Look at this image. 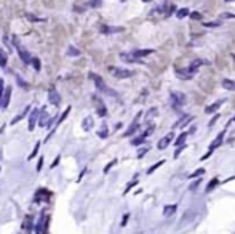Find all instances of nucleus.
<instances>
[{
    "mask_svg": "<svg viewBox=\"0 0 235 234\" xmlns=\"http://www.w3.org/2000/svg\"><path fill=\"white\" fill-rule=\"evenodd\" d=\"M11 43H13V46L16 48L18 55H19L21 61H23V63H26V64H29V63H31V60H32V56H31V53L27 51V50L24 48V46L21 45V42L18 40V37H13V39H11Z\"/></svg>",
    "mask_w": 235,
    "mask_h": 234,
    "instance_id": "1",
    "label": "nucleus"
},
{
    "mask_svg": "<svg viewBox=\"0 0 235 234\" xmlns=\"http://www.w3.org/2000/svg\"><path fill=\"white\" fill-rule=\"evenodd\" d=\"M90 79H93V82H95V85H96V88H98L99 91L106 93V95H110V96H115V91L112 90V88H109L106 83H104V80H102V79L98 76V74L90 72Z\"/></svg>",
    "mask_w": 235,
    "mask_h": 234,
    "instance_id": "2",
    "label": "nucleus"
},
{
    "mask_svg": "<svg viewBox=\"0 0 235 234\" xmlns=\"http://www.w3.org/2000/svg\"><path fill=\"white\" fill-rule=\"evenodd\" d=\"M110 72L114 74V77H117V79H128V77L133 76V71L125 69V68H112Z\"/></svg>",
    "mask_w": 235,
    "mask_h": 234,
    "instance_id": "3",
    "label": "nucleus"
},
{
    "mask_svg": "<svg viewBox=\"0 0 235 234\" xmlns=\"http://www.w3.org/2000/svg\"><path fill=\"white\" fill-rule=\"evenodd\" d=\"M171 101H173V108H181L186 103V95L181 91H171Z\"/></svg>",
    "mask_w": 235,
    "mask_h": 234,
    "instance_id": "4",
    "label": "nucleus"
},
{
    "mask_svg": "<svg viewBox=\"0 0 235 234\" xmlns=\"http://www.w3.org/2000/svg\"><path fill=\"white\" fill-rule=\"evenodd\" d=\"M11 91H13V88H11V87H5L3 95H2V99H0V106H2L3 109H6V108H8V104H10Z\"/></svg>",
    "mask_w": 235,
    "mask_h": 234,
    "instance_id": "5",
    "label": "nucleus"
},
{
    "mask_svg": "<svg viewBox=\"0 0 235 234\" xmlns=\"http://www.w3.org/2000/svg\"><path fill=\"white\" fill-rule=\"evenodd\" d=\"M48 101L51 103L53 106H59V104H61V96H59V93L56 91V90H50V91H48Z\"/></svg>",
    "mask_w": 235,
    "mask_h": 234,
    "instance_id": "6",
    "label": "nucleus"
},
{
    "mask_svg": "<svg viewBox=\"0 0 235 234\" xmlns=\"http://www.w3.org/2000/svg\"><path fill=\"white\" fill-rule=\"evenodd\" d=\"M39 109H32L31 111V116H29V132H32V130L35 128V124L37 120H39Z\"/></svg>",
    "mask_w": 235,
    "mask_h": 234,
    "instance_id": "7",
    "label": "nucleus"
},
{
    "mask_svg": "<svg viewBox=\"0 0 235 234\" xmlns=\"http://www.w3.org/2000/svg\"><path fill=\"white\" fill-rule=\"evenodd\" d=\"M173 136H174V133H173V132H171V133H168L166 136H163V138L160 139V141H158L157 148H158V149H166L168 146H170V143H171Z\"/></svg>",
    "mask_w": 235,
    "mask_h": 234,
    "instance_id": "8",
    "label": "nucleus"
},
{
    "mask_svg": "<svg viewBox=\"0 0 235 234\" xmlns=\"http://www.w3.org/2000/svg\"><path fill=\"white\" fill-rule=\"evenodd\" d=\"M29 112H31V106H26V108H24V109L19 112V114H18V116H16V117L11 120V125H15V124H18V122H21V120H23V119H24L27 114H29Z\"/></svg>",
    "mask_w": 235,
    "mask_h": 234,
    "instance_id": "9",
    "label": "nucleus"
},
{
    "mask_svg": "<svg viewBox=\"0 0 235 234\" xmlns=\"http://www.w3.org/2000/svg\"><path fill=\"white\" fill-rule=\"evenodd\" d=\"M224 103V99H219V101H216V103H213V104H210V106H206L205 108V112L206 114H213V112H216L219 108H221V104Z\"/></svg>",
    "mask_w": 235,
    "mask_h": 234,
    "instance_id": "10",
    "label": "nucleus"
},
{
    "mask_svg": "<svg viewBox=\"0 0 235 234\" xmlns=\"http://www.w3.org/2000/svg\"><path fill=\"white\" fill-rule=\"evenodd\" d=\"M224 135H225V130H222V132L216 136V139L211 143V146H210V151H214L216 148H219L221 146V143H222V138H224Z\"/></svg>",
    "mask_w": 235,
    "mask_h": 234,
    "instance_id": "11",
    "label": "nucleus"
},
{
    "mask_svg": "<svg viewBox=\"0 0 235 234\" xmlns=\"http://www.w3.org/2000/svg\"><path fill=\"white\" fill-rule=\"evenodd\" d=\"M154 51L155 50H152V48H146V50H135L131 55H133L135 58H144V56H147V55H152Z\"/></svg>",
    "mask_w": 235,
    "mask_h": 234,
    "instance_id": "12",
    "label": "nucleus"
},
{
    "mask_svg": "<svg viewBox=\"0 0 235 234\" xmlns=\"http://www.w3.org/2000/svg\"><path fill=\"white\" fill-rule=\"evenodd\" d=\"M221 85L229 91H235V80H232V79H224L221 82Z\"/></svg>",
    "mask_w": 235,
    "mask_h": 234,
    "instance_id": "13",
    "label": "nucleus"
},
{
    "mask_svg": "<svg viewBox=\"0 0 235 234\" xmlns=\"http://www.w3.org/2000/svg\"><path fill=\"white\" fill-rule=\"evenodd\" d=\"M123 27H109V26H102L101 27V32L102 34H115V32H122Z\"/></svg>",
    "mask_w": 235,
    "mask_h": 234,
    "instance_id": "14",
    "label": "nucleus"
},
{
    "mask_svg": "<svg viewBox=\"0 0 235 234\" xmlns=\"http://www.w3.org/2000/svg\"><path fill=\"white\" fill-rule=\"evenodd\" d=\"M120 60L125 61V63H139V58H135V56L130 55V53H122V55H120Z\"/></svg>",
    "mask_w": 235,
    "mask_h": 234,
    "instance_id": "15",
    "label": "nucleus"
},
{
    "mask_svg": "<svg viewBox=\"0 0 235 234\" xmlns=\"http://www.w3.org/2000/svg\"><path fill=\"white\" fill-rule=\"evenodd\" d=\"M93 125H95V122H93L91 117H85V119H83L82 127H83V130H85V132H90V130L93 128Z\"/></svg>",
    "mask_w": 235,
    "mask_h": 234,
    "instance_id": "16",
    "label": "nucleus"
},
{
    "mask_svg": "<svg viewBox=\"0 0 235 234\" xmlns=\"http://www.w3.org/2000/svg\"><path fill=\"white\" fill-rule=\"evenodd\" d=\"M96 101H98V106H96V112H98V116H99V117H106V114H107L106 106L102 104V103H101L99 99H96Z\"/></svg>",
    "mask_w": 235,
    "mask_h": 234,
    "instance_id": "17",
    "label": "nucleus"
},
{
    "mask_svg": "<svg viewBox=\"0 0 235 234\" xmlns=\"http://www.w3.org/2000/svg\"><path fill=\"white\" fill-rule=\"evenodd\" d=\"M66 55L70 56V58H75V56H79V55H80V50H79V48H75L74 45H69V46H67V50H66Z\"/></svg>",
    "mask_w": 235,
    "mask_h": 234,
    "instance_id": "18",
    "label": "nucleus"
},
{
    "mask_svg": "<svg viewBox=\"0 0 235 234\" xmlns=\"http://www.w3.org/2000/svg\"><path fill=\"white\" fill-rule=\"evenodd\" d=\"M176 204H170V205H166V207L163 209V215H165V217H171V215L176 212Z\"/></svg>",
    "mask_w": 235,
    "mask_h": 234,
    "instance_id": "19",
    "label": "nucleus"
},
{
    "mask_svg": "<svg viewBox=\"0 0 235 234\" xmlns=\"http://www.w3.org/2000/svg\"><path fill=\"white\" fill-rule=\"evenodd\" d=\"M48 119H50V116L46 114V111H45V108H43V109H42V116H40V119L37 120V122H39V125H40V127H43V125H46Z\"/></svg>",
    "mask_w": 235,
    "mask_h": 234,
    "instance_id": "20",
    "label": "nucleus"
},
{
    "mask_svg": "<svg viewBox=\"0 0 235 234\" xmlns=\"http://www.w3.org/2000/svg\"><path fill=\"white\" fill-rule=\"evenodd\" d=\"M138 128H139V124H138V122H136V120H135V122H133V124H131V125H130V128H128V130H126V132L123 133V136H131V135H133V133L136 132V130H138Z\"/></svg>",
    "mask_w": 235,
    "mask_h": 234,
    "instance_id": "21",
    "label": "nucleus"
},
{
    "mask_svg": "<svg viewBox=\"0 0 235 234\" xmlns=\"http://www.w3.org/2000/svg\"><path fill=\"white\" fill-rule=\"evenodd\" d=\"M189 10H187V8H179V10H177L176 11V18H177V20H184V18L186 16H189Z\"/></svg>",
    "mask_w": 235,
    "mask_h": 234,
    "instance_id": "22",
    "label": "nucleus"
},
{
    "mask_svg": "<svg viewBox=\"0 0 235 234\" xmlns=\"http://www.w3.org/2000/svg\"><path fill=\"white\" fill-rule=\"evenodd\" d=\"M70 109H72L70 106H69V108H66V111H64V112H62V114H61V117L58 119V122H56V127H59V125H61V124L64 122V119H67V116H69V112H70Z\"/></svg>",
    "mask_w": 235,
    "mask_h": 234,
    "instance_id": "23",
    "label": "nucleus"
},
{
    "mask_svg": "<svg viewBox=\"0 0 235 234\" xmlns=\"http://www.w3.org/2000/svg\"><path fill=\"white\" fill-rule=\"evenodd\" d=\"M6 63H8L6 53L2 51V48H0V68H6Z\"/></svg>",
    "mask_w": 235,
    "mask_h": 234,
    "instance_id": "24",
    "label": "nucleus"
},
{
    "mask_svg": "<svg viewBox=\"0 0 235 234\" xmlns=\"http://www.w3.org/2000/svg\"><path fill=\"white\" fill-rule=\"evenodd\" d=\"M219 184V181H218V178H213L210 183H208V186H206V192H211L214 188H216V186H218Z\"/></svg>",
    "mask_w": 235,
    "mask_h": 234,
    "instance_id": "25",
    "label": "nucleus"
},
{
    "mask_svg": "<svg viewBox=\"0 0 235 234\" xmlns=\"http://www.w3.org/2000/svg\"><path fill=\"white\" fill-rule=\"evenodd\" d=\"M29 64H32V68H34L35 71H40V69H42V63H40L39 58H32Z\"/></svg>",
    "mask_w": 235,
    "mask_h": 234,
    "instance_id": "26",
    "label": "nucleus"
},
{
    "mask_svg": "<svg viewBox=\"0 0 235 234\" xmlns=\"http://www.w3.org/2000/svg\"><path fill=\"white\" fill-rule=\"evenodd\" d=\"M186 138H187V133H186V132H184V133H181L179 136L176 138V141H174V146H181V144H184Z\"/></svg>",
    "mask_w": 235,
    "mask_h": 234,
    "instance_id": "27",
    "label": "nucleus"
},
{
    "mask_svg": "<svg viewBox=\"0 0 235 234\" xmlns=\"http://www.w3.org/2000/svg\"><path fill=\"white\" fill-rule=\"evenodd\" d=\"M163 164H165V161H158L157 164H154V165H152V167H150L149 170H147V175H152V173L157 170V168H158V167H162Z\"/></svg>",
    "mask_w": 235,
    "mask_h": 234,
    "instance_id": "28",
    "label": "nucleus"
},
{
    "mask_svg": "<svg viewBox=\"0 0 235 234\" xmlns=\"http://www.w3.org/2000/svg\"><path fill=\"white\" fill-rule=\"evenodd\" d=\"M26 20H29V21H32V23H43V21H45L43 18H37V16H34V15H31V13L26 15Z\"/></svg>",
    "mask_w": 235,
    "mask_h": 234,
    "instance_id": "29",
    "label": "nucleus"
},
{
    "mask_svg": "<svg viewBox=\"0 0 235 234\" xmlns=\"http://www.w3.org/2000/svg\"><path fill=\"white\" fill-rule=\"evenodd\" d=\"M98 136H99V138H107V136H109V130H107V127H106V125H102V127H101V130L98 132Z\"/></svg>",
    "mask_w": 235,
    "mask_h": 234,
    "instance_id": "30",
    "label": "nucleus"
},
{
    "mask_svg": "<svg viewBox=\"0 0 235 234\" xmlns=\"http://www.w3.org/2000/svg\"><path fill=\"white\" fill-rule=\"evenodd\" d=\"M39 149H40V141H37L35 146H34V149H32V152H31V156L27 157V159H34V157L37 156V152H39Z\"/></svg>",
    "mask_w": 235,
    "mask_h": 234,
    "instance_id": "31",
    "label": "nucleus"
},
{
    "mask_svg": "<svg viewBox=\"0 0 235 234\" xmlns=\"http://www.w3.org/2000/svg\"><path fill=\"white\" fill-rule=\"evenodd\" d=\"M144 139H146V138H144L143 135H141V136L135 138L133 141H131V144H133V146H139V144H143V143H144Z\"/></svg>",
    "mask_w": 235,
    "mask_h": 234,
    "instance_id": "32",
    "label": "nucleus"
},
{
    "mask_svg": "<svg viewBox=\"0 0 235 234\" xmlns=\"http://www.w3.org/2000/svg\"><path fill=\"white\" fill-rule=\"evenodd\" d=\"M205 173V168H199V170H195L194 173H190L189 175V178H195V176H202Z\"/></svg>",
    "mask_w": 235,
    "mask_h": 234,
    "instance_id": "33",
    "label": "nucleus"
},
{
    "mask_svg": "<svg viewBox=\"0 0 235 234\" xmlns=\"http://www.w3.org/2000/svg\"><path fill=\"white\" fill-rule=\"evenodd\" d=\"M115 164H117V159H114V161H110V162H109V164L104 167V173H107V172H109V170H110V168L114 167Z\"/></svg>",
    "mask_w": 235,
    "mask_h": 234,
    "instance_id": "34",
    "label": "nucleus"
},
{
    "mask_svg": "<svg viewBox=\"0 0 235 234\" xmlns=\"http://www.w3.org/2000/svg\"><path fill=\"white\" fill-rule=\"evenodd\" d=\"M136 178H138V176H136ZM136 178H135L133 181H131V183H130V184L126 186V189H125V192H123V194H126V192H130V189H131V188H133V186H136V184H138V180H136Z\"/></svg>",
    "mask_w": 235,
    "mask_h": 234,
    "instance_id": "35",
    "label": "nucleus"
},
{
    "mask_svg": "<svg viewBox=\"0 0 235 234\" xmlns=\"http://www.w3.org/2000/svg\"><path fill=\"white\" fill-rule=\"evenodd\" d=\"M186 148V144H181V146H177V151L174 152V159H177V157H179V154L182 152V149Z\"/></svg>",
    "mask_w": 235,
    "mask_h": 234,
    "instance_id": "36",
    "label": "nucleus"
},
{
    "mask_svg": "<svg viewBox=\"0 0 235 234\" xmlns=\"http://www.w3.org/2000/svg\"><path fill=\"white\" fill-rule=\"evenodd\" d=\"M90 7H93V8H99V7H101V0H93V2H90Z\"/></svg>",
    "mask_w": 235,
    "mask_h": 234,
    "instance_id": "37",
    "label": "nucleus"
},
{
    "mask_svg": "<svg viewBox=\"0 0 235 234\" xmlns=\"http://www.w3.org/2000/svg\"><path fill=\"white\" fill-rule=\"evenodd\" d=\"M3 90H5V82H3V79H0V99H2Z\"/></svg>",
    "mask_w": 235,
    "mask_h": 234,
    "instance_id": "38",
    "label": "nucleus"
},
{
    "mask_svg": "<svg viewBox=\"0 0 235 234\" xmlns=\"http://www.w3.org/2000/svg\"><path fill=\"white\" fill-rule=\"evenodd\" d=\"M42 167H43V157L40 156L39 162H37V172H40V170H42Z\"/></svg>",
    "mask_w": 235,
    "mask_h": 234,
    "instance_id": "39",
    "label": "nucleus"
},
{
    "mask_svg": "<svg viewBox=\"0 0 235 234\" xmlns=\"http://www.w3.org/2000/svg\"><path fill=\"white\" fill-rule=\"evenodd\" d=\"M221 26V23H218V21H216V23H205V27H219Z\"/></svg>",
    "mask_w": 235,
    "mask_h": 234,
    "instance_id": "40",
    "label": "nucleus"
},
{
    "mask_svg": "<svg viewBox=\"0 0 235 234\" xmlns=\"http://www.w3.org/2000/svg\"><path fill=\"white\" fill-rule=\"evenodd\" d=\"M149 151V148H144V149H141L139 151V154H138V159H143L144 156H146V152Z\"/></svg>",
    "mask_w": 235,
    "mask_h": 234,
    "instance_id": "41",
    "label": "nucleus"
},
{
    "mask_svg": "<svg viewBox=\"0 0 235 234\" xmlns=\"http://www.w3.org/2000/svg\"><path fill=\"white\" fill-rule=\"evenodd\" d=\"M189 15H190V18H192V20H202V15H200V13H197V11L189 13Z\"/></svg>",
    "mask_w": 235,
    "mask_h": 234,
    "instance_id": "42",
    "label": "nucleus"
},
{
    "mask_svg": "<svg viewBox=\"0 0 235 234\" xmlns=\"http://www.w3.org/2000/svg\"><path fill=\"white\" fill-rule=\"evenodd\" d=\"M218 119H219V114H216V116H214V117H213V119L210 120V124H208V127H213V125L216 124V120H218Z\"/></svg>",
    "mask_w": 235,
    "mask_h": 234,
    "instance_id": "43",
    "label": "nucleus"
},
{
    "mask_svg": "<svg viewBox=\"0 0 235 234\" xmlns=\"http://www.w3.org/2000/svg\"><path fill=\"white\" fill-rule=\"evenodd\" d=\"M59 161H61V156H58V157L54 159V162H51V168H54L56 165H58V164H59Z\"/></svg>",
    "mask_w": 235,
    "mask_h": 234,
    "instance_id": "44",
    "label": "nucleus"
},
{
    "mask_svg": "<svg viewBox=\"0 0 235 234\" xmlns=\"http://www.w3.org/2000/svg\"><path fill=\"white\" fill-rule=\"evenodd\" d=\"M128 218H130V215L126 213V215H123V220H122V226H125V224L128 223Z\"/></svg>",
    "mask_w": 235,
    "mask_h": 234,
    "instance_id": "45",
    "label": "nucleus"
},
{
    "mask_svg": "<svg viewBox=\"0 0 235 234\" xmlns=\"http://www.w3.org/2000/svg\"><path fill=\"white\" fill-rule=\"evenodd\" d=\"M155 112H157V109H155V108H152V109H150V112H147V119H149V117H152V116L155 114Z\"/></svg>",
    "mask_w": 235,
    "mask_h": 234,
    "instance_id": "46",
    "label": "nucleus"
},
{
    "mask_svg": "<svg viewBox=\"0 0 235 234\" xmlns=\"http://www.w3.org/2000/svg\"><path fill=\"white\" fill-rule=\"evenodd\" d=\"M16 79H18V83H19V85H21V87H26V83L23 82V79H21L19 76H16Z\"/></svg>",
    "mask_w": 235,
    "mask_h": 234,
    "instance_id": "47",
    "label": "nucleus"
},
{
    "mask_svg": "<svg viewBox=\"0 0 235 234\" xmlns=\"http://www.w3.org/2000/svg\"><path fill=\"white\" fill-rule=\"evenodd\" d=\"M199 183H200V180H199V181H195L194 184H190V189H195V188H197V186H199Z\"/></svg>",
    "mask_w": 235,
    "mask_h": 234,
    "instance_id": "48",
    "label": "nucleus"
},
{
    "mask_svg": "<svg viewBox=\"0 0 235 234\" xmlns=\"http://www.w3.org/2000/svg\"><path fill=\"white\" fill-rule=\"evenodd\" d=\"M143 2H144V3H149V2H152V0H143Z\"/></svg>",
    "mask_w": 235,
    "mask_h": 234,
    "instance_id": "49",
    "label": "nucleus"
},
{
    "mask_svg": "<svg viewBox=\"0 0 235 234\" xmlns=\"http://www.w3.org/2000/svg\"><path fill=\"white\" fill-rule=\"evenodd\" d=\"M229 2H235V0H225V3H229Z\"/></svg>",
    "mask_w": 235,
    "mask_h": 234,
    "instance_id": "50",
    "label": "nucleus"
},
{
    "mask_svg": "<svg viewBox=\"0 0 235 234\" xmlns=\"http://www.w3.org/2000/svg\"><path fill=\"white\" fill-rule=\"evenodd\" d=\"M120 2H126V0H120Z\"/></svg>",
    "mask_w": 235,
    "mask_h": 234,
    "instance_id": "51",
    "label": "nucleus"
},
{
    "mask_svg": "<svg viewBox=\"0 0 235 234\" xmlns=\"http://www.w3.org/2000/svg\"><path fill=\"white\" fill-rule=\"evenodd\" d=\"M0 170H2V168H0Z\"/></svg>",
    "mask_w": 235,
    "mask_h": 234,
    "instance_id": "52",
    "label": "nucleus"
}]
</instances>
